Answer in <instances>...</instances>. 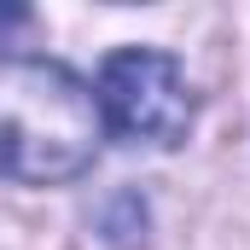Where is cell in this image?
<instances>
[{
  "label": "cell",
  "instance_id": "1",
  "mask_svg": "<svg viewBox=\"0 0 250 250\" xmlns=\"http://www.w3.org/2000/svg\"><path fill=\"white\" fill-rule=\"evenodd\" d=\"M99 151V99L53 59L0 53V175L70 181Z\"/></svg>",
  "mask_w": 250,
  "mask_h": 250
},
{
  "label": "cell",
  "instance_id": "2",
  "mask_svg": "<svg viewBox=\"0 0 250 250\" xmlns=\"http://www.w3.org/2000/svg\"><path fill=\"white\" fill-rule=\"evenodd\" d=\"M99 111L123 140H146V146H181L192 128V93L187 76L169 53L151 47H123L99 70Z\"/></svg>",
  "mask_w": 250,
  "mask_h": 250
},
{
  "label": "cell",
  "instance_id": "3",
  "mask_svg": "<svg viewBox=\"0 0 250 250\" xmlns=\"http://www.w3.org/2000/svg\"><path fill=\"white\" fill-rule=\"evenodd\" d=\"M12 23H29V12L23 6H0V29H12Z\"/></svg>",
  "mask_w": 250,
  "mask_h": 250
}]
</instances>
